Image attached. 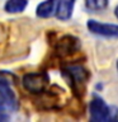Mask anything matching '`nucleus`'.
Returning a JSON list of instances; mask_svg holds the SVG:
<instances>
[{
  "label": "nucleus",
  "mask_w": 118,
  "mask_h": 122,
  "mask_svg": "<svg viewBox=\"0 0 118 122\" xmlns=\"http://www.w3.org/2000/svg\"><path fill=\"white\" fill-rule=\"evenodd\" d=\"M57 0H44L36 9V14L38 18H49L56 13Z\"/></svg>",
  "instance_id": "obj_6"
},
{
  "label": "nucleus",
  "mask_w": 118,
  "mask_h": 122,
  "mask_svg": "<svg viewBox=\"0 0 118 122\" xmlns=\"http://www.w3.org/2000/svg\"><path fill=\"white\" fill-rule=\"evenodd\" d=\"M90 120L94 122H104L112 120V108L103 101L100 97L94 95L89 104Z\"/></svg>",
  "instance_id": "obj_1"
},
{
  "label": "nucleus",
  "mask_w": 118,
  "mask_h": 122,
  "mask_svg": "<svg viewBox=\"0 0 118 122\" xmlns=\"http://www.w3.org/2000/svg\"><path fill=\"white\" fill-rule=\"evenodd\" d=\"M117 70H118V60H117Z\"/></svg>",
  "instance_id": "obj_14"
},
{
  "label": "nucleus",
  "mask_w": 118,
  "mask_h": 122,
  "mask_svg": "<svg viewBox=\"0 0 118 122\" xmlns=\"http://www.w3.org/2000/svg\"><path fill=\"white\" fill-rule=\"evenodd\" d=\"M4 108H5V104H4V102H3V99L0 98V111H3Z\"/></svg>",
  "instance_id": "obj_12"
},
{
  "label": "nucleus",
  "mask_w": 118,
  "mask_h": 122,
  "mask_svg": "<svg viewBox=\"0 0 118 122\" xmlns=\"http://www.w3.org/2000/svg\"><path fill=\"white\" fill-rule=\"evenodd\" d=\"M0 98L3 99L5 107H8L10 109L17 108V99H15L13 90L10 89L9 84L3 79H0Z\"/></svg>",
  "instance_id": "obj_5"
},
{
  "label": "nucleus",
  "mask_w": 118,
  "mask_h": 122,
  "mask_svg": "<svg viewBox=\"0 0 118 122\" xmlns=\"http://www.w3.org/2000/svg\"><path fill=\"white\" fill-rule=\"evenodd\" d=\"M79 40L71 37V36H67V37H64L62 40L60 41V45H59V51L62 53V55H69V53H72L75 52L79 47Z\"/></svg>",
  "instance_id": "obj_7"
},
{
  "label": "nucleus",
  "mask_w": 118,
  "mask_h": 122,
  "mask_svg": "<svg viewBox=\"0 0 118 122\" xmlns=\"http://www.w3.org/2000/svg\"><path fill=\"white\" fill-rule=\"evenodd\" d=\"M88 29L93 34L102 37H110V38H118V24H112V23H100L94 19H90L86 23Z\"/></svg>",
  "instance_id": "obj_3"
},
{
  "label": "nucleus",
  "mask_w": 118,
  "mask_h": 122,
  "mask_svg": "<svg viewBox=\"0 0 118 122\" xmlns=\"http://www.w3.org/2000/svg\"><path fill=\"white\" fill-rule=\"evenodd\" d=\"M5 121H9V116L0 111V122H5Z\"/></svg>",
  "instance_id": "obj_11"
},
{
  "label": "nucleus",
  "mask_w": 118,
  "mask_h": 122,
  "mask_svg": "<svg viewBox=\"0 0 118 122\" xmlns=\"http://www.w3.org/2000/svg\"><path fill=\"white\" fill-rule=\"evenodd\" d=\"M48 84V78L46 74L42 72H32V74H27L23 78V85L27 90L30 93H42Z\"/></svg>",
  "instance_id": "obj_2"
},
{
  "label": "nucleus",
  "mask_w": 118,
  "mask_h": 122,
  "mask_svg": "<svg viewBox=\"0 0 118 122\" xmlns=\"http://www.w3.org/2000/svg\"><path fill=\"white\" fill-rule=\"evenodd\" d=\"M69 74H70L71 79L75 83H84L88 78V72L84 67L81 66H71L67 69Z\"/></svg>",
  "instance_id": "obj_9"
},
{
  "label": "nucleus",
  "mask_w": 118,
  "mask_h": 122,
  "mask_svg": "<svg viewBox=\"0 0 118 122\" xmlns=\"http://www.w3.org/2000/svg\"><path fill=\"white\" fill-rule=\"evenodd\" d=\"M27 4H28L27 0H8L5 4V10L11 14L20 13L27 8Z\"/></svg>",
  "instance_id": "obj_8"
},
{
  "label": "nucleus",
  "mask_w": 118,
  "mask_h": 122,
  "mask_svg": "<svg viewBox=\"0 0 118 122\" xmlns=\"http://www.w3.org/2000/svg\"><path fill=\"white\" fill-rule=\"evenodd\" d=\"M109 0H85V6L90 11H102L108 6Z\"/></svg>",
  "instance_id": "obj_10"
},
{
  "label": "nucleus",
  "mask_w": 118,
  "mask_h": 122,
  "mask_svg": "<svg viewBox=\"0 0 118 122\" xmlns=\"http://www.w3.org/2000/svg\"><path fill=\"white\" fill-rule=\"evenodd\" d=\"M114 15H116V17L118 18V5L116 6V9H114Z\"/></svg>",
  "instance_id": "obj_13"
},
{
  "label": "nucleus",
  "mask_w": 118,
  "mask_h": 122,
  "mask_svg": "<svg viewBox=\"0 0 118 122\" xmlns=\"http://www.w3.org/2000/svg\"><path fill=\"white\" fill-rule=\"evenodd\" d=\"M75 0H57L56 13L55 15L60 20H67L71 18L72 10H74Z\"/></svg>",
  "instance_id": "obj_4"
}]
</instances>
